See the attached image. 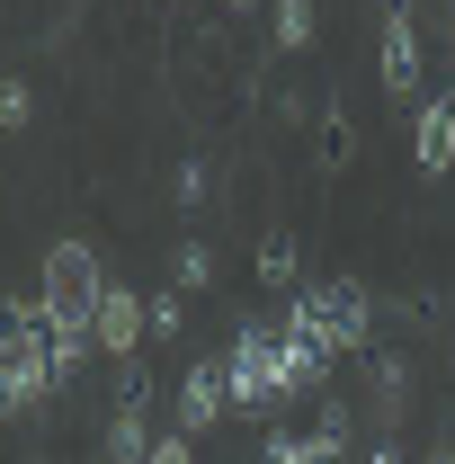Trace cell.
<instances>
[{
  "instance_id": "1",
  "label": "cell",
  "mask_w": 455,
  "mask_h": 464,
  "mask_svg": "<svg viewBox=\"0 0 455 464\" xmlns=\"http://www.w3.org/2000/svg\"><path fill=\"white\" fill-rule=\"evenodd\" d=\"M54 384V348H45V304H9L0 313V420L36 411V393Z\"/></svg>"
},
{
  "instance_id": "2",
  "label": "cell",
  "mask_w": 455,
  "mask_h": 464,
  "mask_svg": "<svg viewBox=\"0 0 455 464\" xmlns=\"http://www.w3.org/2000/svg\"><path fill=\"white\" fill-rule=\"evenodd\" d=\"M286 331H304V340H322V348H357L366 340V286H313L286 313Z\"/></svg>"
},
{
  "instance_id": "3",
  "label": "cell",
  "mask_w": 455,
  "mask_h": 464,
  "mask_svg": "<svg viewBox=\"0 0 455 464\" xmlns=\"http://www.w3.org/2000/svg\"><path fill=\"white\" fill-rule=\"evenodd\" d=\"M99 259H90V241H63L54 259H45V295H36V304H45V313H54V322H90V313H99Z\"/></svg>"
},
{
  "instance_id": "4",
  "label": "cell",
  "mask_w": 455,
  "mask_h": 464,
  "mask_svg": "<svg viewBox=\"0 0 455 464\" xmlns=\"http://www.w3.org/2000/svg\"><path fill=\"white\" fill-rule=\"evenodd\" d=\"M224 384H232V402H250V411H268L286 402V375H277V331H241L224 357Z\"/></svg>"
},
{
  "instance_id": "5",
  "label": "cell",
  "mask_w": 455,
  "mask_h": 464,
  "mask_svg": "<svg viewBox=\"0 0 455 464\" xmlns=\"http://www.w3.org/2000/svg\"><path fill=\"white\" fill-rule=\"evenodd\" d=\"M411 152H420V179H447L455 170V99H420Z\"/></svg>"
},
{
  "instance_id": "6",
  "label": "cell",
  "mask_w": 455,
  "mask_h": 464,
  "mask_svg": "<svg viewBox=\"0 0 455 464\" xmlns=\"http://www.w3.org/2000/svg\"><path fill=\"white\" fill-rule=\"evenodd\" d=\"M384 90L393 99H420V27H411V9L384 18Z\"/></svg>"
},
{
  "instance_id": "7",
  "label": "cell",
  "mask_w": 455,
  "mask_h": 464,
  "mask_svg": "<svg viewBox=\"0 0 455 464\" xmlns=\"http://www.w3.org/2000/svg\"><path fill=\"white\" fill-rule=\"evenodd\" d=\"M224 402H232L224 366H188V384H179V429H215Z\"/></svg>"
},
{
  "instance_id": "8",
  "label": "cell",
  "mask_w": 455,
  "mask_h": 464,
  "mask_svg": "<svg viewBox=\"0 0 455 464\" xmlns=\"http://www.w3.org/2000/svg\"><path fill=\"white\" fill-rule=\"evenodd\" d=\"M108 456L116 464H152V429H143V384H125V402L108 420Z\"/></svg>"
},
{
  "instance_id": "9",
  "label": "cell",
  "mask_w": 455,
  "mask_h": 464,
  "mask_svg": "<svg viewBox=\"0 0 455 464\" xmlns=\"http://www.w3.org/2000/svg\"><path fill=\"white\" fill-rule=\"evenodd\" d=\"M90 331H99V348H134V331H152V313H134V295L108 286V295H99V313H90Z\"/></svg>"
},
{
  "instance_id": "10",
  "label": "cell",
  "mask_w": 455,
  "mask_h": 464,
  "mask_svg": "<svg viewBox=\"0 0 455 464\" xmlns=\"http://www.w3.org/2000/svg\"><path fill=\"white\" fill-rule=\"evenodd\" d=\"M268 464H340V420H331L322 438H277V447H268Z\"/></svg>"
},
{
  "instance_id": "11",
  "label": "cell",
  "mask_w": 455,
  "mask_h": 464,
  "mask_svg": "<svg viewBox=\"0 0 455 464\" xmlns=\"http://www.w3.org/2000/svg\"><path fill=\"white\" fill-rule=\"evenodd\" d=\"M277 45H313V0H277Z\"/></svg>"
},
{
  "instance_id": "12",
  "label": "cell",
  "mask_w": 455,
  "mask_h": 464,
  "mask_svg": "<svg viewBox=\"0 0 455 464\" xmlns=\"http://www.w3.org/2000/svg\"><path fill=\"white\" fill-rule=\"evenodd\" d=\"M259 277H268V286H286V277H295V241H286V232H268V241H259Z\"/></svg>"
},
{
  "instance_id": "13",
  "label": "cell",
  "mask_w": 455,
  "mask_h": 464,
  "mask_svg": "<svg viewBox=\"0 0 455 464\" xmlns=\"http://www.w3.org/2000/svg\"><path fill=\"white\" fill-rule=\"evenodd\" d=\"M27 116H36V99H27V81H9V90H0V125H27Z\"/></svg>"
},
{
  "instance_id": "14",
  "label": "cell",
  "mask_w": 455,
  "mask_h": 464,
  "mask_svg": "<svg viewBox=\"0 0 455 464\" xmlns=\"http://www.w3.org/2000/svg\"><path fill=\"white\" fill-rule=\"evenodd\" d=\"M206 277H215V259H206V250L188 241V250H179V286H206Z\"/></svg>"
},
{
  "instance_id": "15",
  "label": "cell",
  "mask_w": 455,
  "mask_h": 464,
  "mask_svg": "<svg viewBox=\"0 0 455 464\" xmlns=\"http://www.w3.org/2000/svg\"><path fill=\"white\" fill-rule=\"evenodd\" d=\"M143 313H152V340H170V331H179V295H152Z\"/></svg>"
},
{
  "instance_id": "16",
  "label": "cell",
  "mask_w": 455,
  "mask_h": 464,
  "mask_svg": "<svg viewBox=\"0 0 455 464\" xmlns=\"http://www.w3.org/2000/svg\"><path fill=\"white\" fill-rule=\"evenodd\" d=\"M322 161H348V116H322Z\"/></svg>"
},
{
  "instance_id": "17",
  "label": "cell",
  "mask_w": 455,
  "mask_h": 464,
  "mask_svg": "<svg viewBox=\"0 0 455 464\" xmlns=\"http://www.w3.org/2000/svg\"><path fill=\"white\" fill-rule=\"evenodd\" d=\"M152 464H188V438H161V447H152Z\"/></svg>"
},
{
  "instance_id": "18",
  "label": "cell",
  "mask_w": 455,
  "mask_h": 464,
  "mask_svg": "<svg viewBox=\"0 0 455 464\" xmlns=\"http://www.w3.org/2000/svg\"><path fill=\"white\" fill-rule=\"evenodd\" d=\"M375 464H411V456H393V447H384V456H375Z\"/></svg>"
},
{
  "instance_id": "19",
  "label": "cell",
  "mask_w": 455,
  "mask_h": 464,
  "mask_svg": "<svg viewBox=\"0 0 455 464\" xmlns=\"http://www.w3.org/2000/svg\"><path fill=\"white\" fill-rule=\"evenodd\" d=\"M429 464H455V447H438V456H429Z\"/></svg>"
}]
</instances>
